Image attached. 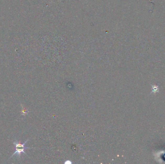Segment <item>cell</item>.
Masks as SVG:
<instances>
[{"label": "cell", "instance_id": "cell-1", "mask_svg": "<svg viewBox=\"0 0 165 164\" xmlns=\"http://www.w3.org/2000/svg\"><path fill=\"white\" fill-rule=\"evenodd\" d=\"M29 140V139H28L26 141H25V142H24L23 144L19 143L18 141L15 140L13 142V144H14V145L15 147V151L14 152V154L12 155V156L10 157V158L12 157L13 156L15 155H17V157L18 158H20V155H21V153H23L25 155H27L26 153L25 152L24 150L25 149H32V148H30V147H25V145L26 144V143H27L28 141Z\"/></svg>", "mask_w": 165, "mask_h": 164}, {"label": "cell", "instance_id": "cell-2", "mask_svg": "<svg viewBox=\"0 0 165 164\" xmlns=\"http://www.w3.org/2000/svg\"><path fill=\"white\" fill-rule=\"evenodd\" d=\"M152 91L151 93H155L159 92V87L158 86L155 85H152Z\"/></svg>", "mask_w": 165, "mask_h": 164}, {"label": "cell", "instance_id": "cell-3", "mask_svg": "<svg viewBox=\"0 0 165 164\" xmlns=\"http://www.w3.org/2000/svg\"><path fill=\"white\" fill-rule=\"evenodd\" d=\"M22 111H21V115L23 116H25L28 114L29 111L28 110H27L25 108H24L23 106H22Z\"/></svg>", "mask_w": 165, "mask_h": 164}]
</instances>
